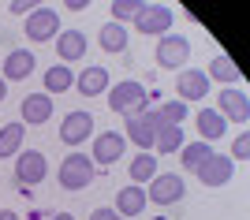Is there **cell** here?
<instances>
[{"label": "cell", "instance_id": "cell-1", "mask_svg": "<svg viewBox=\"0 0 250 220\" xmlns=\"http://www.w3.org/2000/svg\"><path fill=\"white\" fill-rule=\"evenodd\" d=\"M146 101H149V94H146V86L142 82H135V79H127V82H116V90L108 94V108L112 112H120V116H138V112H146Z\"/></svg>", "mask_w": 250, "mask_h": 220}, {"label": "cell", "instance_id": "cell-2", "mask_svg": "<svg viewBox=\"0 0 250 220\" xmlns=\"http://www.w3.org/2000/svg\"><path fill=\"white\" fill-rule=\"evenodd\" d=\"M45 172H49V160H45L42 149H19V153H15V183H19L22 194H26L34 183H42Z\"/></svg>", "mask_w": 250, "mask_h": 220}, {"label": "cell", "instance_id": "cell-3", "mask_svg": "<svg viewBox=\"0 0 250 220\" xmlns=\"http://www.w3.org/2000/svg\"><path fill=\"white\" fill-rule=\"evenodd\" d=\"M94 183V160L86 153H67L60 160V187L63 190H86Z\"/></svg>", "mask_w": 250, "mask_h": 220}, {"label": "cell", "instance_id": "cell-4", "mask_svg": "<svg viewBox=\"0 0 250 220\" xmlns=\"http://www.w3.org/2000/svg\"><path fill=\"white\" fill-rule=\"evenodd\" d=\"M183 194H187V183L176 172H157L146 187V201H153V205H176Z\"/></svg>", "mask_w": 250, "mask_h": 220}, {"label": "cell", "instance_id": "cell-5", "mask_svg": "<svg viewBox=\"0 0 250 220\" xmlns=\"http://www.w3.org/2000/svg\"><path fill=\"white\" fill-rule=\"evenodd\" d=\"M157 123H161V120H157V108H146V112H138V116H131V120H127V131H124V138H131V142H135L138 149H153V138H157Z\"/></svg>", "mask_w": 250, "mask_h": 220}, {"label": "cell", "instance_id": "cell-6", "mask_svg": "<svg viewBox=\"0 0 250 220\" xmlns=\"http://www.w3.org/2000/svg\"><path fill=\"white\" fill-rule=\"evenodd\" d=\"M190 60V41L183 34H165L161 41H157V63L165 67V71H176L183 63Z\"/></svg>", "mask_w": 250, "mask_h": 220}, {"label": "cell", "instance_id": "cell-7", "mask_svg": "<svg viewBox=\"0 0 250 220\" xmlns=\"http://www.w3.org/2000/svg\"><path fill=\"white\" fill-rule=\"evenodd\" d=\"M172 8L168 4H146V8L135 15V30L138 34H157V38H165L168 26H172Z\"/></svg>", "mask_w": 250, "mask_h": 220}, {"label": "cell", "instance_id": "cell-8", "mask_svg": "<svg viewBox=\"0 0 250 220\" xmlns=\"http://www.w3.org/2000/svg\"><path fill=\"white\" fill-rule=\"evenodd\" d=\"M60 34V15L56 8H34L26 15V38L30 41H52Z\"/></svg>", "mask_w": 250, "mask_h": 220}, {"label": "cell", "instance_id": "cell-9", "mask_svg": "<svg viewBox=\"0 0 250 220\" xmlns=\"http://www.w3.org/2000/svg\"><path fill=\"white\" fill-rule=\"evenodd\" d=\"M217 112L224 116V120H231V123H247L250 120V97L243 94L239 86H224L217 94Z\"/></svg>", "mask_w": 250, "mask_h": 220}, {"label": "cell", "instance_id": "cell-10", "mask_svg": "<svg viewBox=\"0 0 250 220\" xmlns=\"http://www.w3.org/2000/svg\"><path fill=\"white\" fill-rule=\"evenodd\" d=\"M231 157L228 153H209V160L202 168H194V176H198V183L202 187H224V183H228L231 179Z\"/></svg>", "mask_w": 250, "mask_h": 220}, {"label": "cell", "instance_id": "cell-11", "mask_svg": "<svg viewBox=\"0 0 250 220\" xmlns=\"http://www.w3.org/2000/svg\"><path fill=\"white\" fill-rule=\"evenodd\" d=\"M176 94L183 105H190V101H202V97L209 94V75L198 71V67H183L176 79Z\"/></svg>", "mask_w": 250, "mask_h": 220}, {"label": "cell", "instance_id": "cell-12", "mask_svg": "<svg viewBox=\"0 0 250 220\" xmlns=\"http://www.w3.org/2000/svg\"><path fill=\"white\" fill-rule=\"evenodd\" d=\"M94 135V116L90 112H67L60 123V142L63 146H83Z\"/></svg>", "mask_w": 250, "mask_h": 220}, {"label": "cell", "instance_id": "cell-13", "mask_svg": "<svg viewBox=\"0 0 250 220\" xmlns=\"http://www.w3.org/2000/svg\"><path fill=\"white\" fill-rule=\"evenodd\" d=\"M124 149H127V138L124 135H116V131H104V135H97L94 138V168L101 164V168H108V164H116V160L124 157Z\"/></svg>", "mask_w": 250, "mask_h": 220}, {"label": "cell", "instance_id": "cell-14", "mask_svg": "<svg viewBox=\"0 0 250 220\" xmlns=\"http://www.w3.org/2000/svg\"><path fill=\"white\" fill-rule=\"evenodd\" d=\"M56 56H60L67 67L79 63L86 56V34L83 30H60L56 34Z\"/></svg>", "mask_w": 250, "mask_h": 220}, {"label": "cell", "instance_id": "cell-15", "mask_svg": "<svg viewBox=\"0 0 250 220\" xmlns=\"http://www.w3.org/2000/svg\"><path fill=\"white\" fill-rule=\"evenodd\" d=\"M19 112H22V123H26V127L49 123V116H52V97H49V94H26Z\"/></svg>", "mask_w": 250, "mask_h": 220}, {"label": "cell", "instance_id": "cell-16", "mask_svg": "<svg viewBox=\"0 0 250 220\" xmlns=\"http://www.w3.org/2000/svg\"><path fill=\"white\" fill-rule=\"evenodd\" d=\"M116 213L120 217H138V213H146V187H135V183H127L120 194H116Z\"/></svg>", "mask_w": 250, "mask_h": 220}, {"label": "cell", "instance_id": "cell-17", "mask_svg": "<svg viewBox=\"0 0 250 220\" xmlns=\"http://www.w3.org/2000/svg\"><path fill=\"white\" fill-rule=\"evenodd\" d=\"M75 86H79V94H86V97H97V94H104L108 90V71L104 67H83V75L75 79Z\"/></svg>", "mask_w": 250, "mask_h": 220}, {"label": "cell", "instance_id": "cell-18", "mask_svg": "<svg viewBox=\"0 0 250 220\" xmlns=\"http://www.w3.org/2000/svg\"><path fill=\"white\" fill-rule=\"evenodd\" d=\"M34 53H26V49H15V53H8V60H4V82H15V79H26V75L34 71Z\"/></svg>", "mask_w": 250, "mask_h": 220}, {"label": "cell", "instance_id": "cell-19", "mask_svg": "<svg viewBox=\"0 0 250 220\" xmlns=\"http://www.w3.org/2000/svg\"><path fill=\"white\" fill-rule=\"evenodd\" d=\"M153 149H157V157H161V153H179V149H183V127H176V123H157Z\"/></svg>", "mask_w": 250, "mask_h": 220}, {"label": "cell", "instance_id": "cell-20", "mask_svg": "<svg viewBox=\"0 0 250 220\" xmlns=\"http://www.w3.org/2000/svg\"><path fill=\"white\" fill-rule=\"evenodd\" d=\"M194 123H198L202 142H213V138H220L224 131H228V123H224V116H220L217 108H202V112L194 116Z\"/></svg>", "mask_w": 250, "mask_h": 220}, {"label": "cell", "instance_id": "cell-21", "mask_svg": "<svg viewBox=\"0 0 250 220\" xmlns=\"http://www.w3.org/2000/svg\"><path fill=\"white\" fill-rule=\"evenodd\" d=\"M75 86V75H71V67L67 63H52L49 71H45V94H67Z\"/></svg>", "mask_w": 250, "mask_h": 220}, {"label": "cell", "instance_id": "cell-22", "mask_svg": "<svg viewBox=\"0 0 250 220\" xmlns=\"http://www.w3.org/2000/svg\"><path fill=\"white\" fill-rule=\"evenodd\" d=\"M127 172H131V183H135V187L149 183V179L157 176V153H146V149H142V153L131 160V168H127Z\"/></svg>", "mask_w": 250, "mask_h": 220}, {"label": "cell", "instance_id": "cell-23", "mask_svg": "<svg viewBox=\"0 0 250 220\" xmlns=\"http://www.w3.org/2000/svg\"><path fill=\"white\" fill-rule=\"evenodd\" d=\"M97 41H101L104 53H124L127 41H131V34H127L120 22H104V26H101V38H97Z\"/></svg>", "mask_w": 250, "mask_h": 220}, {"label": "cell", "instance_id": "cell-24", "mask_svg": "<svg viewBox=\"0 0 250 220\" xmlns=\"http://www.w3.org/2000/svg\"><path fill=\"white\" fill-rule=\"evenodd\" d=\"M209 142H183V149H179V160H183V168L187 172H194V168H202L209 160Z\"/></svg>", "mask_w": 250, "mask_h": 220}, {"label": "cell", "instance_id": "cell-25", "mask_svg": "<svg viewBox=\"0 0 250 220\" xmlns=\"http://www.w3.org/2000/svg\"><path fill=\"white\" fill-rule=\"evenodd\" d=\"M206 75H209V82H213V79L224 82V86H235V82H239V67H235L228 56H213V63H209Z\"/></svg>", "mask_w": 250, "mask_h": 220}, {"label": "cell", "instance_id": "cell-26", "mask_svg": "<svg viewBox=\"0 0 250 220\" xmlns=\"http://www.w3.org/2000/svg\"><path fill=\"white\" fill-rule=\"evenodd\" d=\"M22 131H26L22 123H8L4 131H0V157H15V153H19V146H22Z\"/></svg>", "mask_w": 250, "mask_h": 220}, {"label": "cell", "instance_id": "cell-27", "mask_svg": "<svg viewBox=\"0 0 250 220\" xmlns=\"http://www.w3.org/2000/svg\"><path fill=\"white\" fill-rule=\"evenodd\" d=\"M157 120H161V123H176V127H183V120H187V105H183V101H165V105L157 108Z\"/></svg>", "mask_w": 250, "mask_h": 220}, {"label": "cell", "instance_id": "cell-28", "mask_svg": "<svg viewBox=\"0 0 250 220\" xmlns=\"http://www.w3.org/2000/svg\"><path fill=\"white\" fill-rule=\"evenodd\" d=\"M142 8H146V0H116V4H112V22H120V26H124L127 19L135 22V15Z\"/></svg>", "mask_w": 250, "mask_h": 220}, {"label": "cell", "instance_id": "cell-29", "mask_svg": "<svg viewBox=\"0 0 250 220\" xmlns=\"http://www.w3.org/2000/svg\"><path fill=\"white\" fill-rule=\"evenodd\" d=\"M231 153H235V157H231V164H235V160H247V157H250V135H247V131H243V135L235 138Z\"/></svg>", "mask_w": 250, "mask_h": 220}, {"label": "cell", "instance_id": "cell-30", "mask_svg": "<svg viewBox=\"0 0 250 220\" xmlns=\"http://www.w3.org/2000/svg\"><path fill=\"white\" fill-rule=\"evenodd\" d=\"M8 11H11V15H30V11H34V4H30V0H11V4H8Z\"/></svg>", "mask_w": 250, "mask_h": 220}, {"label": "cell", "instance_id": "cell-31", "mask_svg": "<svg viewBox=\"0 0 250 220\" xmlns=\"http://www.w3.org/2000/svg\"><path fill=\"white\" fill-rule=\"evenodd\" d=\"M90 220H124V217H120L116 209H104V205H101V209H94V213H90Z\"/></svg>", "mask_w": 250, "mask_h": 220}, {"label": "cell", "instance_id": "cell-32", "mask_svg": "<svg viewBox=\"0 0 250 220\" xmlns=\"http://www.w3.org/2000/svg\"><path fill=\"white\" fill-rule=\"evenodd\" d=\"M67 8H71V11H86L90 4H86V0H67Z\"/></svg>", "mask_w": 250, "mask_h": 220}, {"label": "cell", "instance_id": "cell-33", "mask_svg": "<svg viewBox=\"0 0 250 220\" xmlns=\"http://www.w3.org/2000/svg\"><path fill=\"white\" fill-rule=\"evenodd\" d=\"M0 220H19V213H11V209H0Z\"/></svg>", "mask_w": 250, "mask_h": 220}, {"label": "cell", "instance_id": "cell-34", "mask_svg": "<svg viewBox=\"0 0 250 220\" xmlns=\"http://www.w3.org/2000/svg\"><path fill=\"white\" fill-rule=\"evenodd\" d=\"M8 97V82H4V75H0V101Z\"/></svg>", "mask_w": 250, "mask_h": 220}, {"label": "cell", "instance_id": "cell-35", "mask_svg": "<svg viewBox=\"0 0 250 220\" xmlns=\"http://www.w3.org/2000/svg\"><path fill=\"white\" fill-rule=\"evenodd\" d=\"M52 220H75V217H71V213H56Z\"/></svg>", "mask_w": 250, "mask_h": 220}, {"label": "cell", "instance_id": "cell-36", "mask_svg": "<svg viewBox=\"0 0 250 220\" xmlns=\"http://www.w3.org/2000/svg\"><path fill=\"white\" fill-rule=\"evenodd\" d=\"M149 220H168V217H149Z\"/></svg>", "mask_w": 250, "mask_h": 220}]
</instances>
